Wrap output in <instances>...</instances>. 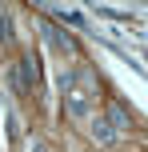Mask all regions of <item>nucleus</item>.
Instances as JSON below:
<instances>
[{"label":"nucleus","mask_w":148,"mask_h":152,"mask_svg":"<svg viewBox=\"0 0 148 152\" xmlns=\"http://www.w3.org/2000/svg\"><path fill=\"white\" fill-rule=\"evenodd\" d=\"M60 92H64V108L68 116H92L96 100H100V80L92 76V68H68L60 72Z\"/></svg>","instance_id":"obj_1"},{"label":"nucleus","mask_w":148,"mask_h":152,"mask_svg":"<svg viewBox=\"0 0 148 152\" xmlns=\"http://www.w3.org/2000/svg\"><path fill=\"white\" fill-rule=\"evenodd\" d=\"M12 84H16V92H32V88L40 84V64H36V56H20V60H16Z\"/></svg>","instance_id":"obj_2"},{"label":"nucleus","mask_w":148,"mask_h":152,"mask_svg":"<svg viewBox=\"0 0 148 152\" xmlns=\"http://www.w3.org/2000/svg\"><path fill=\"white\" fill-rule=\"evenodd\" d=\"M88 136H92L96 144H104V148H108V144H116V136H120V132L112 128V120H108L104 112H92V124H88Z\"/></svg>","instance_id":"obj_3"},{"label":"nucleus","mask_w":148,"mask_h":152,"mask_svg":"<svg viewBox=\"0 0 148 152\" xmlns=\"http://www.w3.org/2000/svg\"><path fill=\"white\" fill-rule=\"evenodd\" d=\"M44 36H48V44L60 48V52H76V36H68L64 28H56V24H48V20H44Z\"/></svg>","instance_id":"obj_4"},{"label":"nucleus","mask_w":148,"mask_h":152,"mask_svg":"<svg viewBox=\"0 0 148 152\" xmlns=\"http://www.w3.org/2000/svg\"><path fill=\"white\" fill-rule=\"evenodd\" d=\"M108 120H112V128L120 132V128H128V124H132V116L124 112V104H112V108H108Z\"/></svg>","instance_id":"obj_5"},{"label":"nucleus","mask_w":148,"mask_h":152,"mask_svg":"<svg viewBox=\"0 0 148 152\" xmlns=\"http://www.w3.org/2000/svg\"><path fill=\"white\" fill-rule=\"evenodd\" d=\"M12 40V20H8V12L0 8V44H8Z\"/></svg>","instance_id":"obj_6"},{"label":"nucleus","mask_w":148,"mask_h":152,"mask_svg":"<svg viewBox=\"0 0 148 152\" xmlns=\"http://www.w3.org/2000/svg\"><path fill=\"white\" fill-rule=\"evenodd\" d=\"M56 16H60L64 24H84V20H80V16H76V12H64V8H60V12H56Z\"/></svg>","instance_id":"obj_7"},{"label":"nucleus","mask_w":148,"mask_h":152,"mask_svg":"<svg viewBox=\"0 0 148 152\" xmlns=\"http://www.w3.org/2000/svg\"><path fill=\"white\" fill-rule=\"evenodd\" d=\"M32 152H52V148H48L44 140H36V144H32Z\"/></svg>","instance_id":"obj_8"}]
</instances>
